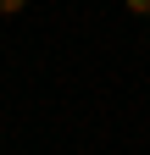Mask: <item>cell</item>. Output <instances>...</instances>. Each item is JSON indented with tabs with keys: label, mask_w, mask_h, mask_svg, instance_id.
Instances as JSON below:
<instances>
[{
	"label": "cell",
	"mask_w": 150,
	"mask_h": 155,
	"mask_svg": "<svg viewBox=\"0 0 150 155\" xmlns=\"http://www.w3.org/2000/svg\"><path fill=\"white\" fill-rule=\"evenodd\" d=\"M145 50H150V22H145Z\"/></svg>",
	"instance_id": "3"
},
{
	"label": "cell",
	"mask_w": 150,
	"mask_h": 155,
	"mask_svg": "<svg viewBox=\"0 0 150 155\" xmlns=\"http://www.w3.org/2000/svg\"><path fill=\"white\" fill-rule=\"evenodd\" d=\"M22 11H28V0H0V17H6V22H17Z\"/></svg>",
	"instance_id": "2"
},
{
	"label": "cell",
	"mask_w": 150,
	"mask_h": 155,
	"mask_svg": "<svg viewBox=\"0 0 150 155\" xmlns=\"http://www.w3.org/2000/svg\"><path fill=\"white\" fill-rule=\"evenodd\" d=\"M122 11L134 17V22H150V0H122Z\"/></svg>",
	"instance_id": "1"
}]
</instances>
